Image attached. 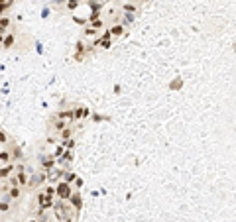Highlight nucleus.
<instances>
[{
	"label": "nucleus",
	"mask_w": 236,
	"mask_h": 222,
	"mask_svg": "<svg viewBox=\"0 0 236 222\" xmlns=\"http://www.w3.org/2000/svg\"><path fill=\"white\" fill-rule=\"evenodd\" d=\"M6 142H8L6 134H4V132H0V144H6Z\"/></svg>",
	"instance_id": "12"
},
{
	"label": "nucleus",
	"mask_w": 236,
	"mask_h": 222,
	"mask_svg": "<svg viewBox=\"0 0 236 222\" xmlns=\"http://www.w3.org/2000/svg\"><path fill=\"white\" fill-rule=\"evenodd\" d=\"M12 171H14V165H4L2 169H0V177H8Z\"/></svg>",
	"instance_id": "4"
},
{
	"label": "nucleus",
	"mask_w": 236,
	"mask_h": 222,
	"mask_svg": "<svg viewBox=\"0 0 236 222\" xmlns=\"http://www.w3.org/2000/svg\"><path fill=\"white\" fill-rule=\"evenodd\" d=\"M16 179H18L20 185H26V183H28V173H26L24 169H20V171H18V177H16Z\"/></svg>",
	"instance_id": "2"
},
{
	"label": "nucleus",
	"mask_w": 236,
	"mask_h": 222,
	"mask_svg": "<svg viewBox=\"0 0 236 222\" xmlns=\"http://www.w3.org/2000/svg\"><path fill=\"white\" fill-rule=\"evenodd\" d=\"M10 157H12V155H10V151H0V161H2V163H8Z\"/></svg>",
	"instance_id": "8"
},
{
	"label": "nucleus",
	"mask_w": 236,
	"mask_h": 222,
	"mask_svg": "<svg viewBox=\"0 0 236 222\" xmlns=\"http://www.w3.org/2000/svg\"><path fill=\"white\" fill-rule=\"evenodd\" d=\"M83 116H89L87 108H77V110H73V118H83Z\"/></svg>",
	"instance_id": "3"
},
{
	"label": "nucleus",
	"mask_w": 236,
	"mask_h": 222,
	"mask_svg": "<svg viewBox=\"0 0 236 222\" xmlns=\"http://www.w3.org/2000/svg\"><path fill=\"white\" fill-rule=\"evenodd\" d=\"M57 118H63V120H73V110H69V112H59Z\"/></svg>",
	"instance_id": "7"
},
{
	"label": "nucleus",
	"mask_w": 236,
	"mask_h": 222,
	"mask_svg": "<svg viewBox=\"0 0 236 222\" xmlns=\"http://www.w3.org/2000/svg\"><path fill=\"white\" fill-rule=\"evenodd\" d=\"M12 43H14V37H12V36H6V37H4V47H10Z\"/></svg>",
	"instance_id": "9"
},
{
	"label": "nucleus",
	"mask_w": 236,
	"mask_h": 222,
	"mask_svg": "<svg viewBox=\"0 0 236 222\" xmlns=\"http://www.w3.org/2000/svg\"><path fill=\"white\" fill-rule=\"evenodd\" d=\"M0 210H2V212H6V210H10V199H8V197L4 199V201H0Z\"/></svg>",
	"instance_id": "6"
},
{
	"label": "nucleus",
	"mask_w": 236,
	"mask_h": 222,
	"mask_svg": "<svg viewBox=\"0 0 236 222\" xmlns=\"http://www.w3.org/2000/svg\"><path fill=\"white\" fill-rule=\"evenodd\" d=\"M20 197V187H12L8 193V199H18Z\"/></svg>",
	"instance_id": "5"
},
{
	"label": "nucleus",
	"mask_w": 236,
	"mask_h": 222,
	"mask_svg": "<svg viewBox=\"0 0 236 222\" xmlns=\"http://www.w3.org/2000/svg\"><path fill=\"white\" fill-rule=\"evenodd\" d=\"M65 128H67L65 122H57V124H55V130H65Z\"/></svg>",
	"instance_id": "11"
},
{
	"label": "nucleus",
	"mask_w": 236,
	"mask_h": 222,
	"mask_svg": "<svg viewBox=\"0 0 236 222\" xmlns=\"http://www.w3.org/2000/svg\"><path fill=\"white\" fill-rule=\"evenodd\" d=\"M110 34H112V36H120V34H122V26H114V28L110 30Z\"/></svg>",
	"instance_id": "10"
},
{
	"label": "nucleus",
	"mask_w": 236,
	"mask_h": 222,
	"mask_svg": "<svg viewBox=\"0 0 236 222\" xmlns=\"http://www.w3.org/2000/svg\"><path fill=\"white\" fill-rule=\"evenodd\" d=\"M61 132H63V134H61L63 138H69V136H71V130H69V128H65V130H61Z\"/></svg>",
	"instance_id": "13"
},
{
	"label": "nucleus",
	"mask_w": 236,
	"mask_h": 222,
	"mask_svg": "<svg viewBox=\"0 0 236 222\" xmlns=\"http://www.w3.org/2000/svg\"><path fill=\"white\" fill-rule=\"evenodd\" d=\"M57 195H59V197H63V199H67V197H71V191H69L67 185H61L57 189Z\"/></svg>",
	"instance_id": "1"
}]
</instances>
